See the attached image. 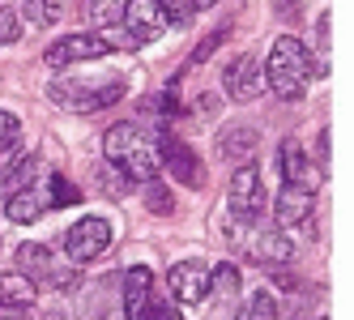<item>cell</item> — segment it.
<instances>
[{"label":"cell","mask_w":354,"mask_h":320,"mask_svg":"<svg viewBox=\"0 0 354 320\" xmlns=\"http://www.w3.org/2000/svg\"><path fill=\"white\" fill-rule=\"evenodd\" d=\"M265 86L286 98V103H299L312 86V73H316V60L308 52V43L295 39V35H277L273 47H269V60H265Z\"/></svg>","instance_id":"6da1fadb"},{"label":"cell","mask_w":354,"mask_h":320,"mask_svg":"<svg viewBox=\"0 0 354 320\" xmlns=\"http://www.w3.org/2000/svg\"><path fill=\"white\" fill-rule=\"evenodd\" d=\"M103 154L124 171L129 180L145 184V180H154L158 176V154H154V145L145 141V133L137 124H111L107 137H103Z\"/></svg>","instance_id":"7a4b0ae2"},{"label":"cell","mask_w":354,"mask_h":320,"mask_svg":"<svg viewBox=\"0 0 354 320\" xmlns=\"http://www.w3.org/2000/svg\"><path fill=\"white\" fill-rule=\"evenodd\" d=\"M17 269L26 274L35 286H52V290H77L82 278H77V265L68 256H52V248H43V243H21L17 248Z\"/></svg>","instance_id":"3957f363"},{"label":"cell","mask_w":354,"mask_h":320,"mask_svg":"<svg viewBox=\"0 0 354 320\" xmlns=\"http://www.w3.org/2000/svg\"><path fill=\"white\" fill-rule=\"evenodd\" d=\"M47 94H52V103H60L64 111H77V115H94V111H107L111 103H120L124 98V82L120 77H111V82H94V86H86V82H52L47 86Z\"/></svg>","instance_id":"277c9868"},{"label":"cell","mask_w":354,"mask_h":320,"mask_svg":"<svg viewBox=\"0 0 354 320\" xmlns=\"http://www.w3.org/2000/svg\"><path fill=\"white\" fill-rule=\"evenodd\" d=\"M226 205H231V218L243 227L252 223H261L265 209H269V196H265V180H261V171L243 162L235 176H231V188H226Z\"/></svg>","instance_id":"5b68a950"},{"label":"cell","mask_w":354,"mask_h":320,"mask_svg":"<svg viewBox=\"0 0 354 320\" xmlns=\"http://www.w3.org/2000/svg\"><path fill=\"white\" fill-rule=\"evenodd\" d=\"M111 239H115V231H111L107 218L86 214V218H77V223L68 227V235H64V256L73 265H90V261H98V256L111 252Z\"/></svg>","instance_id":"8992f818"},{"label":"cell","mask_w":354,"mask_h":320,"mask_svg":"<svg viewBox=\"0 0 354 320\" xmlns=\"http://www.w3.org/2000/svg\"><path fill=\"white\" fill-rule=\"evenodd\" d=\"M111 52H115V39L107 30H86V35H64V39H56L43 52V60L52 64V68H64V64H82V60L111 56Z\"/></svg>","instance_id":"52a82bcc"},{"label":"cell","mask_w":354,"mask_h":320,"mask_svg":"<svg viewBox=\"0 0 354 320\" xmlns=\"http://www.w3.org/2000/svg\"><path fill=\"white\" fill-rule=\"evenodd\" d=\"M120 21H124V35L133 39V47L154 43V39L167 30V13H162L158 0H124Z\"/></svg>","instance_id":"ba28073f"},{"label":"cell","mask_w":354,"mask_h":320,"mask_svg":"<svg viewBox=\"0 0 354 320\" xmlns=\"http://www.w3.org/2000/svg\"><path fill=\"white\" fill-rule=\"evenodd\" d=\"M167 290L175 303H205L209 299V265L205 261H175L171 274H167Z\"/></svg>","instance_id":"9c48e42d"},{"label":"cell","mask_w":354,"mask_h":320,"mask_svg":"<svg viewBox=\"0 0 354 320\" xmlns=\"http://www.w3.org/2000/svg\"><path fill=\"white\" fill-rule=\"evenodd\" d=\"M154 154H158V162H167V167L175 171V180H184L188 188H201V184H205V167H201V158L192 154V145L175 141L171 133H158Z\"/></svg>","instance_id":"30bf717a"},{"label":"cell","mask_w":354,"mask_h":320,"mask_svg":"<svg viewBox=\"0 0 354 320\" xmlns=\"http://www.w3.org/2000/svg\"><path fill=\"white\" fill-rule=\"evenodd\" d=\"M222 86H226V94L235 98V103H252L261 90H265V73H261V64H257V56H235L231 64H226V73H222Z\"/></svg>","instance_id":"8fae6325"},{"label":"cell","mask_w":354,"mask_h":320,"mask_svg":"<svg viewBox=\"0 0 354 320\" xmlns=\"http://www.w3.org/2000/svg\"><path fill=\"white\" fill-rule=\"evenodd\" d=\"M277 171H282L286 184H299V188H316V180H320V171L312 167L303 141H295V137H286L282 145H277Z\"/></svg>","instance_id":"7c38bea8"},{"label":"cell","mask_w":354,"mask_h":320,"mask_svg":"<svg viewBox=\"0 0 354 320\" xmlns=\"http://www.w3.org/2000/svg\"><path fill=\"white\" fill-rule=\"evenodd\" d=\"M149 290H154L149 265H133L129 274H124V320H145L149 316Z\"/></svg>","instance_id":"4fadbf2b"},{"label":"cell","mask_w":354,"mask_h":320,"mask_svg":"<svg viewBox=\"0 0 354 320\" xmlns=\"http://www.w3.org/2000/svg\"><path fill=\"white\" fill-rule=\"evenodd\" d=\"M316 209V188H299V184H286L277 192V223L282 227H299L308 223V214Z\"/></svg>","instance_id":"5bb4252c"},{"label":"cell","mask_w":354,"mask_h":320,"mask_svg":"<svg viewBox=\"0 0 354 320\" xmlns=\"http://www.w3.org/2000/svg\"><path fill=\"white\" fill-rule=\"evenodd\" d=\"M47 209V192L39 188V184H26V188H17V192H9V201H5V214L13 218V223H35V218H43Z\"/></svg>","instance_id":"9a60e30c"},{"label":"cell","mask_w":354,"mask_h":320,"mask_svg":"<svg viewBox=\"0 0 354 320\" xmlns=\"http://www.w3.org/2000/svg\"><path fill=\"white\" fill-rule=\"evenodd\" d=\"M257 145H261V133L252 124H231V129H222V137H218V154L231 158V162H248L252 154H257Z\"/></svg>","instance_id":"2e32d148"},{"label":"cell","mask_w":354,"mask_h":320,"mask_svg":"<svg viewBox=\"0 0 354 320\" xmlns=\"http://www.w3.org/2000/svg\"><path fill=\"white\" fill-rule=\"evenodd\" d=\"M290 252H295V243H290L282 231H277V227L261 231L257 243H252V261H261V265H286Z\"/></svg>","instance_id":"e0dca14e"},{"label":"cell","mask_w":354,"mask_h":320,"mask_svg":"<svg viewBox=\"0 0 354 320\" xmlns=\"http://www.w3.org/2000/svg\"><path fill=\"white\" fill-rule=\"evenodd\" d=\"M235 320H277V299H273L269 290H252L248 299L239 303Z\"/></svg>","instance_id":"ac0fdd59"},{"label":"cell","mask_w":354,"mask_h":320,"mask_svg":"<svg viewBox=\"0 0 354 320\" xmlns=\"http://www.w3.org/2000/svg\"><path fill=\"white\" fill-rule=\"evenodd\" d=\"M35 176H39V154H17L13 167L5 171V176H0V184H5L9 192H17V188H26Z\"/></svg>","instance_id":"d6986e66"},{"label":"cell","mask_w":354,"mask_h":320,"mask_svg":"<svg viewBox=\"0 0 354 320\" xmlns=\"http://www.w3.org/2000/svg\"><path fill=\"white\" fill-rule=\"evenodd\" d=\"M35 294H39V286L26 274H0V299H9V303H35Z\"/></svg>","instance_id":"ffe728a7"},{"label":"cell","mask_w":354,"mask_h":320,"mask_svg":"<svg viewBox=\"0 0 354 320\" xmlns=\"http://www.w3.org/2000/svg\"><path fill=\"white\" fill-rule=\"evenodd\" d=\"M30 26H56L60 13H64V0H21Z\"/></svg>","instance_id":"44dd1931"},{"label":"cell","mask_w":354,"mask_h":320,"mask_svg":"<svg viewBox=\"0 0 354 320\" xmlns=\"http://www.w3.org/2000/svg\"><path fill=\"white\" fill-rule=\"evenodd\" d=\"M235 290H239L235 265H218V269H209V294H214V299H231Z\"/></svg>","instance_id":"7402d4cb"},{"label":"cell","mask_w":354,"mask_h":320,"mask_svg":"<svg viewBox=\"0 0 354 320\" xmlns=\"http://www.w3.org/2000/svg\"><path fill=\"white\" fill-rule=\"evenodd\" d=\"M141 196H145V205H149V214H171V209H175V201H171V192H167V184H162L158 176L141 184Z\"/></svg>","instance_id":"603a6c76"},{"label":"cell","mask_w":354,"mask_h":320,"mask_svg":"<svg viewBox=\"0 0 354 320\" xmlns=\"http://www.w3.org/2000/svg\"><path fill=\"white\" fill-rule=\"evenodd\" d=\"M47 184H52V192H47V205H52V209H64V205H77L82 201V188L68 184L64 176H52Z\"/></svg>","instance_id":"cb8c5ba5"},{"label":"cell","mask_w":354,"mask_h":320,"mask_svg":"<svg viewBox=\"0 0 354 320\" xmlns=\"http://www.w3.org/2000/svg\"><path fill=\"white\" fill-rule=\"evenodd\" d=\"M120 0H86V13H90V21H94V26H115V21H120Z\"/></svg>","instance_id":"d4e9b609"},{"label":"cell","mask_w":354,"mask_h":320,"mask_svg":"<svg viewBox=\"0 0 354 320\" xmlns=\"http://www.w3.org/2000/svg\"><path fill=\"white\" fill-rule=\"evenodd\" d=\"M162 13H167V26H188L196 17V0H158Z\"/></svg>","instance_id":"484cf974"},{"label":"cell","mask_w":354,"mask_h":320,"mask_svg":"<svg viewBox=\"0 0 354 320\" xmlns=\"http://www.w3.org/2000/svg\"><path fill=\"white\" fill-rule=\"evenodd\" d=\"M328 26H333V17L320 13V21H316V52H320L316 73H328Z\"/></svg>","instance_id":"4316f807"},{"label":"cell","mask_w":354,"mask_h":320,"mask_svg":"<svg viewBox=\"0 0 354 320\" xmlns=\"http://www.w3.org/2000/svg\"><path fill=\"white\" fill-rule=\"evenodd\" d=\"M17 141H21V120L13 111H0V150H9Z\"/></svg>","instance_id":"83f0119b"},{"label":"cell","mask_w":354,"mask_h":320,"mask_svg":"<svg viewBox=\"0 0 354 320\" xmlns=\"http://www.w3.org/2000/svg\"><path fill=\"white\" fill-rule=\"evenodd\" d=\"M17 35H21V21H17V13L0 5V47H5V43H17Z\"/></svg>","instance_id":"f1b7e54d"},{"label":"cell","mask_w":354,"mask_h":320,"mask_svg":"<svg viewBox=\"0 0 354 320\" xmlns=\"http://www.w3.org/2000/svg\"><path fill=\"white\" fill-rule=\"evenodd\" d=\"M222 39H226V26H222V30H214V35H209L205 43H201V47H196V52H192V60H188V68H196L201 60H209V56L218 52V47H222Z\"/></svg>","instance_id":"f546056e"},{"label":"cell","mask_w":354,"mask_h":320,"mask_svg":"<svg viewBox=\"0 0 354 320\" xmlns=\"http://www.w3.org/2000/svg\"><path fill=\"white\" fill-rule=\"evenodd\" d=\"M0 320H35V316H30V303H9V299H0Z\"/></svg>","instance_id":"4dcf8cb0"},{"label":"cell","mask_w":354,"mask_h":320,"mask_svg":"<svg viewBox=\"0 0 354 320\" xmlns=\"http://www.w3.org/2000/svg\"><path fill=\"white\" fill-rule=\"evenodd\" d=\"M145 320H184L180 312H175V308H167V303H158V308H149V316Z\"/></svg>","instance_id":"1f68e13d"},{"label":"cell","mask_w":354,"mask_h":320,"mask_svg":"<svg viewBox=\"0 0 354 320\" xmlns=\"http://www.w3.org/2000/svg\"><path fill=\"white\" fill-rule=\"evenodd\" d=\"M316 154H320V171L328 167V129H320V141H316Z\"/></svg>","instance_id":"d6a6232c"},{"label":"cell","mask_w":354,"mask_h":320,"mask_svg":"<svg viewBox=\"0 0 354 320\" xmlns=\"http://www.w3.org/2000/svg\"><path fill=\"white\" fill-rule=\"evenodd\" d=\"M277 13H286V17H299V5H295V0H277Z\"/></svg>","instance_id":"836d02e7"},{"label":"cell","mask_w":354,"mask_h":320,"mask_svg":"<svg viewBox=\"0 0 354 320\" xmlns=\"http://www.w3.org/2000/svg\"><path fill=\"white\" fill-rule=\"evenodd\" d=\"M43 320H73V316H68V312H47Z\"/></svg>","instance_id":"e575fe53"},{"label":"cell","mask_w":354,"mask_h":320,"mask_svg":"<svg viewBox=\"0 0 354 320\" xmlns=\"http://www.w3.org/2000/svg\"><path fill=\"white\" fill-rule=\"evenodd\" d=\"M94 320H124V316H111V312H98Z\"/></svg>","instance_id":"d590c367"},{"label":"cell","mask_w":354,"mask_h":320,"mask_svg":"<svg viewBox=\"0 0 354 320\" xmlns=\"http://www.w3.org/2000/svg\"><path fill=\"white\" fill-rule=\"evenodd\" d=\"M214 5V0H196V9H209Z\"/></svg>","instance_id":"8d00e7d4"}]
</instances>
